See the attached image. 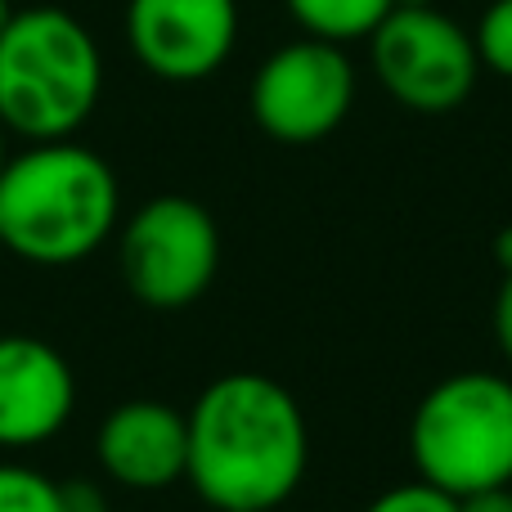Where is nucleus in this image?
Segmentation results:
<instances>
[{"label":"nucleus","instance_id":"obj_12","mask_svg":"<svg viewBox=\"0 0 512 512\" xmlns=\"http://www.w3.org/2000/svg\"><path fill=\"white\" fill-rule=\"evenodd\" d=\"M0 512H68V490L27 463H0Z\"/></svg>","mask_w":512,"mask_h":512},{"label":"nucleus","instance_id":"obj_15","mask_svg":"<svg viewBox=\"0 0 512 512\" xmlns=\"http://www.w3.org/2000/svg\"><path fill=\"white\" fill-rule=\"evenodd\" d=\"M495 342L504 351V360L512 364V274H504L499 297H495Z\"/></svg>","mask_w":512,"mask_h":512},{"label":"nucleus","instance_id":"obj_18","mask_svg":"<svg viewBox=\"0 0 512 512\" xmlns=\"http://www.w3.org/2000/svg\"><path fill=\"white\" fill-rule=\"evenodd\" d=\"M9 18H14V5H9V0H0V32H5Z\"/></svg>","mask_w":512,"mask_h":512},{"label":"nucleus","instance_id":"obj_3","mask_svg":"<svg viewBox=\"0 0 512 512\" xmlns=\"http://www.w3.org/2000/svg\"><path fill=\"white\" fill-rule=\"evenodd\" d=\"M104 59L68 9H23L0 32V126L23 140H72L95 113Z\"/></svg>","mask_w":512,"mask_h":512},{"label":"nucleus","instance_id":"obj_19","mask_svg":"<svg viewBox=\"0 0 512 512\" xmlns=\"http://www.w3.org/2000/svg\"><path fill=\"white\" fill-rule=\"evenodd\" d=\"M423 5H436V0H396V9H423Z\"/></svg>","mask_w":512,"mask_h":512},{"label":"nucleus","instance_id":"obj_10","mask_svg":"<svg viewBox=\"0 0 512 512\" xmlns=\"http://www.w3.org/2000/svg\"><path fill=\"white\" fill-rule=\"evenodd\" d=\"M99 468L126 490H167L185 481L189 463V423L167 400H122L99 423L95 436Z\"/></svg>","mask_w":512,"mask_h":512},{"label":"nucleus","instance_id":"obj_11","mask_svg":"<svg viewBox=\"0 0 512 512\" xmlns=\"http://www.w3.org/2000/svg\"><path fill=\"white\" fill-rule=\"evenodd\" d=\"M283 5L306 36L351 45L373 36V27L396 9V0H283Z\"/></svg>","mask_w":512,"mask_h":512},{"label":"nucleus","instance_id":"obj_7","mask_svg":"<svg viewBox=\"0 0 512 512\" xmlns=\"http://www.w3.org/2000/svg\"><path fill=\"white\" fill-rule=\"evenodd\" d=\"M355 68L342 45L301 36L256 68L248 108L252 122L279 144H319L351 117Z\"/></svg>","mask_w":512,"mask_h":512},{"label":"nucleus","instance_id":"obj_1","mask_svg":"<svg viewBox=\"0 0 512 512\" xmlns=\"http://www.w3.org/2000/svg\"><path fill=\"white\" fill-rule=\"evenodd\" d=\"M185 481L216 512H279L306 481L310 427L297 396L265 373H221L185 414Z\"/></svg>","mask_w":512,"mask_h":512},{"label":"nucleus","instance_id":"obj_17","mask_svg":"<svg viewBox=\"0 0 512 512\" xmlns=\"http://www.w3.org/2000/svg\"><path fill=\"white\" fill-rule=\"evenodd\" d=\"M495 261H499V270L512 274V225L508 230H499V239H495Z\"/></svg>","mask_w":512,"mask_h":512},{"label":"nucleus","instance_id":"obj_5","mask_svg":"<svg viewBox=\"0 0 512 512\" xmlns=\"http://www.w3.org/2000/svg\"><path fill=\"white\" fill-rule=\"evenodd\" d=\"M117 261L140 306L185 310L212 288L221 270V230L203 203L185 194H162L122 225Z\"/></svg>","mask_w":512,"mask_h":512},{"label":"nucleus","instance_id":"obj_6","mask_svg":"<svg viewBox=\"0 0 512 512\" xmlns=\"http://www.w3.org/2000/svg\"><path fill=\"white\" fill-rule=\"evenodd\" d=\"M373 77L409 113H454L477 90L481 59L472 32L445 9H391L369 36Z\"/></svg>","mask_w":512,"mask_h":512},{"label":"nucleus","instance_id":"obj_2","mask_svg":"<svg viewBox=\"0 0 512 512\" xmlns=\"http://www.w3.org/2000/svg\"><path fill=\"white\" fill-rule=\"evenodd\" d=\"M122 189L95 149L41 140L0 171V248L32 265L86 261L117 230Z\"/></svg>","mask_w":512,"mask_h":512},{"label":"nucleus","instance_id":"obj_14","mask_svg":"<svg viewBox=\"0 0 512 512\" xmlns=\"http://www.w3.org/2000/svg\"><path fill=\"white\" fill-rule=\"evenodd\" d=\"M364 512H459V499L427 486V481H405V486L382 490Z\"/></svg>","mask_w":512,"mask_h":512},{"label":"nucleus","instance_id":"obj_8","mask_svg":"<svg viewBox=\"0 0 512 512\" xmlns=\"http://www.w3.org/2000/svg\"><path fill=\"white\" fill-rule=\"evenodd\" d=\"M126 41L140 68L153 77L189 86L225 68L239 41L234 0H131Z\"/></svg>","mask_w":512,"mask_h":512},{"label":"nucleus","instance_id":"obj_16","mask_svg":"<svg viewBox=\"0 0 512 512\" xmlns=\"http://www.w3.org/2000/svg\"><path fill=\"white\" fill-rule=\"evenodd\" d=\"M459 512H512V486H504V490H481V495L459 499Z\"/></svg>","mask_w":512,"mask_h":512},{"label":"nucleus","instance_id":"obj_20","mask_svg":"<svg viewBox=\"0 0 512 512\" xmlns=\"http://www.w3.org/2000/svg\"><path fill=\"white\" fill-rule=\"evenodd\" d=\"M5 162H9V153H5V126H0V171H5Z\"/></svg>","mask_w":512,"mask_h":512},{"label":"nucleus","instance_id":"obj_13","mask_svg":"<svg viewBox=\"0 0 512 512\" xmlns=\"http://www.w3.org/2000/svg\"><path fill=\"white\" fill-rule=\"evenodd\" d=\"M472 45L486 72L512 81V0H490L472 27Z\"/></svg>","mask_w":512,"mask_h":512},{"label":"nucleus","instance_id":"obj_9","mask_svg":"<svg viewBox=\"0 0 512 512\" xmlns=\"http://www.w3.org/2000/svg\"><path fill=\"white\" fill-rule=\"evenodd\" d=\"M77 405L72 364L50 342L0 333V445L32 450L63 432Z\"/></svg>","mask_w":512,"mask_h":512},{"label":"nucleus","instance_id":"obj_4","mask_svg":"<svg viewBox=\"0 0 512 512\" xmlns=\"http://www.w3.org/2000/svg\"><path fill=\"white\" fill-rule=\"evenodd\" d=\"M409 459L454 499L512 486V378L463 369L436 382L409 418Z\"/></svg>","mask_w":512,"mask_h":512}]
</instances>
